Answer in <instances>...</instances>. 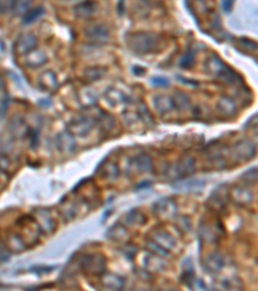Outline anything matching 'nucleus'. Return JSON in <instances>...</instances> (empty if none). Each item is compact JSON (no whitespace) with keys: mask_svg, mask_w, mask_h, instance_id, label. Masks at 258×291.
I'll return each instance as SVG.
<instances>
[{"mask_svg":"<svg viewBox=\"0 0 258 291\" xmlns=\"http://www.w3.org/2000/svg\"><path fill=\"white\" fill-rule=\"evenodd\" d=\"M12 4V0H0V9H8Z\"/></svg>","mask_w":258,"mask_h":291,"instance_id":"f257e3e1","label":"nucleus"}]
</instances>
